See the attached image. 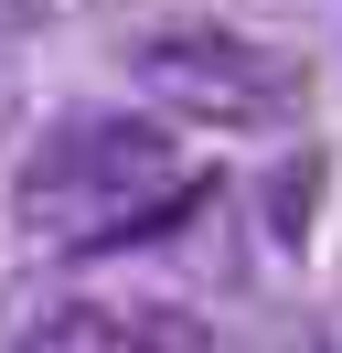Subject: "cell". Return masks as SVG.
<instances>
[{"label": "cell", "mask_w": 342, "mask_h": 353, "mask_svg": "<svg viewBox=\"0 0 342 353\" xmlns=\"http://www.w3.org/2000/svg\"><path fill=\"white\" fill-rule=\"evenodd\" d=\"M139 86L150 108H171L182 129H225V139H256V129H289L310 108V75L289 65L278 43L256 32H225V22H171V32H139Z\"/></svg>", "instance_id": "obj_2"}, {"label": "cell", "mask_w": 342, "mask_h": 353, "mask_svg": "<svg viewBox=\"0 0 342 353\" xmlns=\"http://www.w3.org/2000/svg\"><path fill=\"white\" fill-rule=\"evenodd\" d=\"M11 353H225L192 310H128V300H64Z\"/></svg>", "instance_id": "obj_3"}, {"label": "cell", "mask_w": 342, "mask_h": 353, "mask_svg": "<svg viewBox=\"0 0 342 353\" xmlns=\"http://www.w3.org/2000/svg\"><path fill=\"white\" fill-rule=\"evenodd\" d=\"M203 193H214V172L182 150V129H161L139 108H75L32 139L11 214L43 257H107V246L171 236Z\"/></svg>", "instance_id": "obj_1"}]
</instances>
